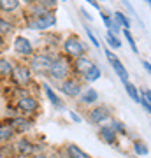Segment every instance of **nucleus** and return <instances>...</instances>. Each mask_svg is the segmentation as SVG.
I'll list each match as a JSON object with an SVG mask.
<instances>
[{"label":"nucleus","instance_id":"nucleus-1","mask_svg":"<svg viewBox=\"0 0 151 158\" xmlns=\"http://www.w3.org/2000/svg\"><path fill=\"white\" fill-rule=\"evenodd\" d=\"M56 23V16L53 14V12H46V14H42V16H37L34 18L32 21L28 23V27L32 30H48L51 28V27H55Z\"/></svg>","mask_w":151,"mask_h":158},{"label":"nucleus","instance_id":"nucleus-2","mask_svg":"<svg viewBox=\"0 0 151 158\" xmlns=\"http://www.w3.org/2000/svg\"><path fill=\"white\" fill-rule=\"evenodd\" d=\"M63 48H65V53H67L69 56H72V58H81L84 55L83 42H81L78 37H74V35H70V37L63 42Z\"/></svg>","mask_w":151,"mask_h":158},{"label":"nucleus","instance_id":"nucleus-3","mask_svg":"<svg viewBox=\"0 0 151 158\" xmlns=\"http://www.w3.org/2000/svg\"><path fill=\"white\" fill-rule=\"evenodd\" d=\"M49 74H51L53 79L65 81V77H67V74H69V65L65 63V60L56 58V60H53V65H51V69H49Z\"/></svg>","mask_w":151,"mask_h":158},{"label":"nucleus","instance_id":"nucleus-4","mask_svg":"<svg viewBox=\"0 0 151 158\" xmlns=\"http://www.w3.org/2000/svg\"><path fill=\"white\" fill-rule=\"evenodd\" d=\"M51 65H53V58L51 55H35L30 62V69H34L37 72H44V70H49Z\"/></svg>","mask_w":151,"mask_h":158},{"label":"nucleus","instance_id":"nucleus-5","mask_svg":"<svg viewBox=\"0 0 151 158\" xmlns=\"http://www.w3.org/2000/svg\"><path fill=\"white\" fill-rule=\"evenodd\" d=\"M12 79H14V83L19 86H27L30 83V79H32V74H30V69L25 67V65H18V67L12 69Z\"/></svg>","mask_w":151,"mask_h":158},{"label":"nucleus","instance_id":"nucleus-6","mask_svg":"<svg viewBox=\"0 0 151 158\" xmlns=\"http://www.w3.org/2000/svg\"><path fill=\"white\" fill-rule=\"evenodd\" d=\"M14 49H16L18 55H21V56H30L32 55V51H34V46L32 42L27 39V37H16L14 39Z\"/></svg>","mask_w":151,"mask_h":158},{"label":"nucleus","instance_id":"nucleus-7","mask_svg":"<svg viewBox=\"0 0 151 158\" xmlns=\"http://www.w3.org/2000/svg\"><path fill=\"white\" fill-rule=\"evenodd\" d=\"M37 107H39V104H37V100H35L34 97H23V98L18 100V109L23 111V113H27V114L35 113Z\"/></svg>","mask_w":151,"mask_h":158},{"label":"nucleus","instance_id":"nucleus-8","mask_svg":"<svg viewBox=\"0 0 151 158\" xmlns=\"http://www.w3.org/2000/svg\"><path fill=\"white\" fill-rule=\"evenodd\" d=\"M62 91L65 93L67 97H79L81 93V85L74 79H65L62 83Z\"/></svg>","mask_w":151,"mask_h":158},{"label":"nucleus","instance_id":"nucleus-9","mask_svg":"<svg viewBox=\"0 0 151 158\" xmlns=\"http://www.w3.org/2000/svg\"><path fill=\"white\" fill-rule=\"evenodd\" d=\"M109 109L100 106V107H95L93 111H90V121L91 123H104L107 118H109Z\"/></svg>","mask_w":151,"mask_h":158},{"label":"nucleus","instance_id":"nucleus-10","mask_svg":"<svg viewBox=\"0 0 151 158\" xmlns=\"http://www.w3.org/2000/svg\"><path fill=\"white\" fill-rule=\"evenodd\" d=\"M34 144L28 141V139H19L16 144V151L21 153V156H30V155H34Z\"/></svg>","mask_w":151,"mask_h":158},{"label":"nucleus","instance_id":"nucleus-11","mask_svg":"<svg viewBox=\"0 0 151 158\" xmlns=\"http://www.w3.org/2000/svg\"><path fill=\"white\" fill-rule=\"evenodd\" d=\"M111 65H112V69H114V72L118 74V77L121 79V83H128V70H127V69L123 67V63L120 62V60H114V62H111Z\"/></svg>","mask_w":151,"mask_h":158},{"label":"nucleus","instance_id":"nucleus-12","mask_svg":"<svg viewBox=\"0 0 151 158\" xmlns=\"http://www.w3.org/2000/svg\"><path fill=\"white\" fill-rule=\"evenodd\" d=\"M74 67H76V70H78L79 74H86L90 70V69L93 67V63H91V60L90 58H84V56H81V58H76V63H74Z\"/></svg>","mask_w":151,"mask_h":158},{"label":"nucleus","instance_id":"nucleus-13","mask_svg":"<svg viewBox=\"0 0 151 158\" xmlns=\"http://www.w3.org/2000/svg\"><path fill=\"white\" fill-rule=\"evenodd\" d=\"M16 130L12 128L11 123H0V142H7L11 141Z\"/></svg>","mask_w":151,"mask_h":158},{"label":"nucleus","instance_id":"nucleus-14","mask_svg":"<svg viewBox=\"0 0 151 158\" xmlns=\"http://www.w3.org/2000/svg\"><path fill=\"white\" fill-rule=\"evenodd\" d=\"M99 134H100L102 141H106L107 144H114L116 142V132L111 128V127H102L99 130Z\"/></svg>","mask_w":151,"mask_h":158},{"label":"nucleus","instance_id":"nucleus-15","mask_svg":"<svg viewBox=\"0 0 151 158\" xmlns=\"http://www.w3.org/2000/svg\"><path fill=\"white\" fill-rule=\"evenodd\" d=\"M9 123H11L12 128L18 130V132H19V130H21V132L23 130H28L32 127V121H30V119H25V118H12Z\"/></svg>","mask_w":151,"mask_h":158},{"label":"nucleus","instance_id":"nucleus-16","mask_svg":"<svg viewBox=\"0 0 151 158\" xmlns=\"http://www.w3.org/2000/svg\"><path fill=\"white\" fill-rule=\"evenodd\" d=\"M44 91H46V95H48V98H49V102L55 106V107H62L63 109V102L56 97V93L53 91V88H51L48 83H44Z\"/></svg>","mask_w":151,"mask_h":158},{"label":"nucleus","instance_id":"nucleus-17","mask_svg":"<svg viewBox=\"0 0 151 158\" xmlns=\"http://www.w3.org/2000/svg\"><path fill=\"white\" fill-rule=\"evenodd\" d=\"M65 151H67V156L69 158H90L88 155H86V153H84L79 146H76V144H69Z\"/></svg>","mask_w":151,"mask_h":158},{"label":"nucleus","instance_id":"nucleus-18","mask_svg":"<svg viewBox=\"0 0 151 158\" xmlns=\"http://www.w3.org/2000/svg\"><path fill=\"white\" fill-rule=\"evenodd\" d=\"M97 98H99V93H97L93 88H90V90H86L83 93V97H81V102L83 104H95Z\"/></svg>","mask_w":151,"mask_h":158},{"label":"nucleus","instance_id":"nucleus-19","mask_svg":"<svg viewBox=\"0 0 151 158\" xmlns=\"http://www.w3.org/2000/svg\"><path fill=\"white\" fill-rule=\"evenodd\" d=\"M18 7H19V0H0V9L2 11H16Z\"/></svg>","mask_w":151,"mask_h":158},{"label":"nucleus","instance_id":"nucleus-20","mask_svg":"<svg viewBox=\"0 0 151 158\" xmlns=\"http://www.w3.org/2000/svg\"><path fill=\"white\" fill-rule=\"evenodd\" d=\"M125 90H127V93H128V97L132 98L134 102H141V93H139V90L135 88L132 83H125Z\"/></svg>","mask_w":151,"mask_h":158},{"label":"nucleus","instance_id":"nucleus-21","mask_svg":"<svg viewBox=\"0 0 151 158\" xmlns=\"http://www.w3.org/2000/svg\"><path fill=\"white\" fill-rule=\"evenodd\" d=\"M12 63L6 58H0V76H11L12 74Z\"/></svg>","mask_w":151,"mask_h":158},{"label":"nucleus","instance_id":"nucleus-22","mask_svg":"<svg viewBox=\"0 0 151 158\" xmlns=\"http://www.w3.org/2000/svg\"><path fill=\"white\" fill-rule=\"evenodd\" d=\"M99 77H100V69L97 67V65H93L88 72L84 74V79H86L88 83H93V81H97Z\"/></svg>","mask_w":151,"mask_h":158},{"label":"nucleus","instance_id":"nucleus-23","mask_svg":"<svg viewBox=\"0 0 151 158\" xmlns=\"http://www.w3.org/2000/svg\"><path fill=\"white\" fill-rule=\"evenodd\" d=\"M114 19H116V21L120 23V27H123L125 30H128V28H130V19L125 16L123 12L116 11V12H114Z\"/></svg>","mask_w":151,"mask_h":158},{"label":"nucleus","instance_id":"nucleus-24","mask_svg":"<svg viewBox=\"0 0 151 158\" xmlns=\"http://www.w3.org/2000/svg\"><path fill=\"white\" fill-rule=\"evenodd\" d=\"M132 148H134V153H137L139 156L148 155V146H146V142H142V141H134Z\"/></svg>","mask_w":151,"mask_h":158},{"label":"nucleus","instance_id":"nucleus-25","mask_svg":"<svg viewBox=\"0 0 151 158\" xmlns=\"http://www.w3.org/2000/svg\"><path fill=\"white\" fill-rule=\"evenodd\" d=\"M106 40H107V44L111 46V48H114V49L121 48V40H120V37L114 35V34H111V32H107L106 34Z\"/></svg>","mask_w":151,"mask_h":158},{"label":"nucleus","instance_id":"nucleus-26","mask_svg":"<svg viewBox=\"0 0 151 158\" xmlns=\"http://www.w3.org/2000/svg\"><path fill=\"white\" fill-rule=\"evenodd\" d=\"M123 34H125V39L128 40V44H130V48H132V51L137 55V53H139V49H137V44H135V40H134V37H132V34H130L128 30H125Z\"/></svg>","mask_w":151,"mask_h":158},{"label":"nucleus","instance_id":"nucleus-27","mask_svg":"<svg viewBox=\"0 0 151 158\" xmlns=\"http://www.w3.org/2000/svg\"><path fill=\"white\" fill-rule=\"evenodd\" d=\"M37 2H39V6L42 7V9H46V11H48V9H53V7L56 6V0H37Z\"/></svg>","mask_w":151,"mask_h":158},{"label":"nucleus","instance_id":"nucleus-28","mask_svg":"<svg viewBox=\"0 0 151 158\" xmlns=\"http://www.w3.org/2000/svg\"><path fill=\"white\" fill-rule=\"evenodd\" d=\"M84 30H86V35H88V39H90V42H91V44L95 46V48H99V40H97V37L95 35H93V32H91V30H90V27H84Z\"/></svg>","mask_w":151,"mask_h":158},{"label":"nucleus","instance_id":"nucleus-29","mask_svg":"<svg viewBox=\"0 0 151 158\" xmlns=\"http://www.w3.org/2000/svg\"><path fill=\"white\" fill-rule=\"evenodd\" d=\"M11 30H12V25H11V23L0 18V34H2V32H11Z\"/></svg>","mask_w":151,"mask_h":158},{"label":"nucleus","instance_id":"nucleus-30","mask_svg":"<svg viewBox=\"0 0 151 158\" xmlns=\"http://www.w3.org/2000/svg\"><path fill=\"white\" fill-rule=\"evenodd\" d=\"M111 128L114 130V132H120V134H125V127L121 121H112L111 123Z\"/></svg>","mask_w":151,"mask_h":158},{"label":"nucleus","instance_id":"nucleus-31","mask_svg":"<svg viewBox=\"0 0 151 158\" xmlns=\"http://www.w3.org/2000/svg\"><path fill=\"white\" fill-rule=\"evenodd\" d=\"M139 104H141V106H142V107L146 109V111H148V113L151 114V104H149L148 100H146V97L142 95V93H141V102H139Z\"/></svg>","mask_w":151,"mask_h":158},{"label":"nucleus","instance_id":"nucleus-32","mask_svg":"<svg viewBox=\"0 0 151 158\" xmlns=\"http://www.w3.org/2000/svg\"><path fill=\"white\" fill-rule=\"evenodd\" d=\"M104 53H106V56H107V60H109V62H114V60H116V55H114L111 49H106Z\"/></svg>","mask_w":151,"mask_h":158},{"label":"nucleus","instance_id":"nucleus-33","mask_svg":"<svg viewBox=\"0 0 151 158\" xmlns=\"http://www.w3.org/2000/svg\"><path fill=\"white\" fill-rule=\"evenodd\" d=\"M141 93H142V95L146 97V100H148V102L151 104V90H142Z\"/></svg>","mask_w":151,"mask_h":158},{"label":"nucleus","instance_id":"nucleus-34","mask_svg":"<svg viewBox=\"0 0 151 158\" xmlns=\"http://www.w3.org/2000/svg\"><path fill=\"white\" fill-rule=\"evenodd\" d=\"M142 67H144V69H146V72H148V74L151 76V63L144 60V62H142Z\"/></svg>","mask_w":151,"mask_h":158},{"label":"nucleus","instance_id":"nucleus-35","mask_svg":"<svg viewBox=\"0 0 151 158\" xmlns=\"http://www.w3.org/2000/svg\"><path fill=\"white\" fill-rule=\"evenodd\" d=\"M86 4H90L91 7H95V9H99V4H97V0H84Z\"/></svg>","mask_w":151,"mask_h":158},{"label":"nucleus","instance_id":"nucleus-36","mask_svg":"<svg viewBox=\"0 0 151 158\" xmlns=\"http://www.w3.org/2000/svg\"><path fill=\"white\" fill-rule=\"evenodd\" d=\"M70 118H72L74 121H78V123H79V121H81V118H79V116H78V114H76V113H72V111H70Z\"/></svg>","mask_w":151,"mask_h":158},{"label":"nucleus","instance_id":"nucleus-37","mask_svg":"<svg viewBox=\"0 0 151 158\" xmlns=\"http://www.w3.org/2000/svg\"><path fill=\"white\" fill-rule=\"evenodd\" d=\"M81 12H83V16H84V18H88L90 21H91V14H88V12H86V9H81Z\"/></svg>","mask_w":151,"mask_h":158},{"label":"nucleus","instance_id":"nucleus-38","mask_svg":"<svg viewBox=\"0 0 151 158\" xmlns=\"http://www.w3.org/2000/svg\"><path fill=\"white\" fill-rule=\"evenodd\" d=\"M32 158H48V156H46V155H34Z\"/></svg>","mask_w":151,"mask_h":158},{"label":"nucleus","instance_id":"nucleus-39","mask_svg":"<svg viewBox=\"0 0 151 158\" xmlns=\"http://www.w3.org/2000/svg\"><path fill=\"white\" fill-rule=\"evenodd\" d=\"M25 4H32V2H35V0H23Z\"/></svg>","mask_w":151,"mask_h":158},{"label":"nucleus","instance_id":"nucleus-40","mask_svg":"<svg viewBox=\"0 0 151 158\" xmlns=\"http://www.w3.org/2000/svg\"><path fill=\"white\" fill-rule=\"evenodd\" d=\"M4 44V37H2V34H0V46Z\"/></svg>","mask_w":151,"mask_h":158},{"label":"nucleus","instance_id":"nucleus-41","mask_svg":"<svg viewBox=\"0 0 151 158\" xmlns=\"http://www.w3.org/2000/svg\"><path fill=\"white\" fill-rule=\"evenodd\" d=\"M146 4H148V6L151 7V0H146Z\"/></svg>","mask_w":151,"mask_h":158},{"label":"nucleus","instance_id":"nucleus-42","mask_svg":"<svg viewBox=\"0 0 151 158\" xmlns=\"http://www.w3.org/2000/svg\"><path fill=\"white\" fill-rule=\"evenodd\" d=\"M7 158H19V156H7Z\"/></svg>","mask_w":151,"mask_h":158},{"label":"nucleus","instance_id":"nucleus-43","mask_svg":"<svg viewBox=\"0 0 151 158\" xmlns=\"http://www.w3.org/2000/svg\"><path fill=\"white\" fill-rule=\"evenodd\" d=\"M0 158H4V156H2V153H0Z\"/></svg>","mask_w":151,"mask_h":158},{"label":"nucleus","instance_id":"nucleus-44","mask_svg":"<svg viewBox=\"0 0 151 158\" xmlns=\"http://www.w3.org/2000/svg\"><path fill=\"white\" fill-rule=\"evenodd\" d=\"M63 2H65V0H63Z\"/></svg>","mask_w":151,"mask_h":158},{"label":"nucleus","instance_id":"nucleus-45","mask_svg":"<svg viewBox=\"0 0 151 158\" xmlns=\"http://www.w3.org/2000/svg\"><path fill=\"white\" fill-rule=\"evenodd\" d=\"M100 2H102V0H100Z\"/></svg>","mask_w":151,"mask_h":158}]
</instances>
